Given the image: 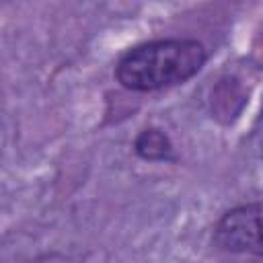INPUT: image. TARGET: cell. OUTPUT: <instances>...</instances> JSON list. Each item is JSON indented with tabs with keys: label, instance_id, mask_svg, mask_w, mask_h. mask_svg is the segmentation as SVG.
I'll return each instance as SVG.
<instances>
[{
	"label": "cell",
	"instance_id": "cell-1",
	"mask_svg": "<svg viewBox=\"0 0 263 263\" xmlns=\"http://www.w3.org/2000/svg\"><path fill=\"white\" fill-rule=\"evenodd\" d=\"M208 51L195 39H156L127 49L117 66V82L134 92L183 84L205 64Z\"/></svg>",
	"mask_w": 263,
	"mask_h": 263
},
{
	"label": "cell",
	"instance_id": "cell-2",
	"mask_svg": "<svg viewBox=\"0 0 263 263\" xmlns=\"http://www.w3.org/2000/svg\"><path fill=\"white\" fill-rule=\"evenodd\" d=\"M214 242L228 253L263 257V201L228 210L214 226Z\"/></svg>",
	"mask_w": 263,
	"mask_h": 263
},
{
	"label": "cell",
	"instance_id": "cell-3",
	"mask_svg": "<svg viewBox=\"0 0 263 263\" xmlns=\"http://www.w3.org/2000/svg\"><path fill=\"white\" fill-rule=\"evenodd\" d=\"M134 150L144 160H166L173 152V144L162 129L146 127L136 136Z\"/></svg>",
	"mask_w": 263,
	"mask_h": 263
}]
</instances>
